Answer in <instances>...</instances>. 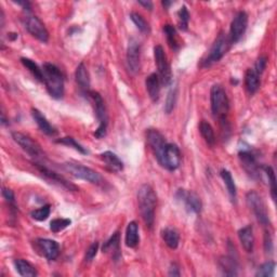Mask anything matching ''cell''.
<instances>
[{
    "label": "cell",
    "instance_id": "cell-15",
    "mask_svg": "<svg viewBox=\"0 0 277 277\" xmlns=\"http://www.w3.org/2000/svg\"><path fill=\"white\" fill-rule=\"evenodd\" d=\"M140 59H141V46L137 39L131 38L129 40L127 48V64L131 74H138L140 71Z\"/></svg>",
    "mask_w": 277,
    "mask_h": 277
},
{
    "label": "cell",
    "instance_id": "cell-31",
    "mask_svg": "<svg viewBox=\"0 0 277 277\" xmlns=\"http://www.w3.org/2000/svg\"><path fill=\"white\" fill-rule=\"evenodd\" d=\"M220 174H221V178L224 181L225 186H227L228 192H229V195L231 197L232 201L235 202L236 201L237 192H236V186H235V182H234L233 177H232L231 172L229 170H227V169H223V170H221Z\"/></svg>",
    "mask_w": 277,
    "mask_h": 277
},
{
    "label": "cell",
    "instance_id": "cell-26",
    "mask_svg": "<svg viewBox=\"0 0 277 277\" xmlns=\"http://www.w3.org/2000/svg\"><path fill=\"white\" fill-rule=\"evenodd\" d=\"M140 241L139 227L137 222H130L126 230V245L130 248H135Z\"/></svg>",
    "mask_w": 277,
    "mask_h": 277
},
{
    "label": "cell",
    "instance_id": "cell-41",
    "mask_svg": "<svg viewBox=\"0 0 277 277\" xmlns=\"http://www.w3.org/2000/svg\"><path fill=\"white\" fill-rule=\"evenodd\" d=\"M177 103V89H171L169 91L167 99H166V104H165V112L167 114H170V113L173 111L174 105Z\"/></svg>",
    "mask_w": 277,
    "mask_h": 277
},
{
    "label": "cell",
    "instance_id": "cell-28",
    "mask_svg": "<svg viewBox=\"0 0 277 277\" xmlns=\"http://www.w3.org/2000/svg\"><path fill=\"white\" fill-rule=\"evenodd\" d=\"M245 84L249 93L253 94L260 87V75L253 69H248L245 75Z\"/></svg>",
    "mask_w": 277,
    "mask_h": 277
},
{
    "label": "cell",
    "instance_id": "cell-8",
    "mask_svg": "<svg viewBox=\"0 0 277 277\" xmlns=\"http://www.w3.org/2000/svg\"><path fill=\"white\" fill-rule=\"evenodd\" d=\"M154 58L160 82L163 86H170L172 82V73L170 69V64H169L168 62L165 50H163V48L159 46V44L154 48Z\"/></svg>",
    "mask_w": 277,
    "mask_h": 277
},
{
    "label": "cell",
    "instance_id": "cell-19",
    "mask_svg": "<svg viewBox=\"0 0 277 277\" xmlns=\"http://www.w3.org/2000/svg\"><path fill=\"white\" fill-rule=\"evenodd\" d=\"M232 250L230 254L227 257H222L220 259L219 264L220 268L223 271V273L228 276H236L237 275V269H238V263H237V258L234 257L233 250L235 249L234 246H232Z\"/></svg>",
    "mask_w": 277,
    "mask_h": 277
},
{
    "label": "cell",
    "instance_id": "cell-12",
    "mask_svg": "<svg viewBox=\"0 0 277 277\" xmlns=\"http://www.w3.org/2000/svg\"><path fill=\"white\" fill-rule=\"evenodd\" d=\"M248 25V15L245 11H239L234 16L233 21L231 23L230 35L229 38L232 43H236L240 40V38L244 36Z\"/></svg>",
    "mask_w": 277,
    "mask_h": 277
},
{
    "label": "cell",
    "instance_id": "cell-39",
    "mask_svg": "<svg viewBox=\"0 0 277 277\" xmlns=\"http://www.w3.org/2000/svg\"><path fill=\"white\" fill-rule=\"evenodd\" d=\"M71 223H72V221L70 219H63V218L54 219L50 222V230L52 231L53 233H59V232L65 230L66 228H69Z\"/></svg>",
    "mask_w": 277,
    "mask_h": 277
},
{
    "label": "cell",
    "instance_id": "cell-47",
    "mask_svg": "<svg viewBox=\"0 0 277 277\" xmlns=\"http://www.w3.org/2000/svg\"><path fill=\"white\" fill-rule=\"evenodd\" d=\"M139 4H141L142 5V7H144L145 9H148V10H150V11H152V9H153V3L151 2V1H139Z\"/></svg>",
    "mask_w": 277,
    "mask_h": 277
},
{
    "label": "cell",
    "instance_id": "cell-45",
    "mask_svg": "<svg viewBox=\"0 0 277 277\" xmlns=\"http://www.w3.org/2000/svg\"><path fill=\"white\" fill-rule=\"evenodd\" d=\"M2 196H3V198L9 202V205H11L13 208H16L15 207V197H14V193L12 191H11L10 189L3 188L2 189Z\"/></svg>",
    "mask_w": 277,
    "mask_h": 277
},
{
    "label": "cell",
    "instance_id": "cell-25",
    "mask_svg": "<svg viewBox=\"0 0 277 277\" xmlns=\"http://www.w3.org/2000/svg\"><path fill=\"white\" fill-rule=\"evenodd\" d=\"M119 242H120V233L119 232H116V233L113 234L111 238L104 242L103 248H102V251L107 253L112 252L113 257L117 258L119 257Z\"/></svg>",
    "mask_w": 277,
    "mask_h": 277
},
{
    "label": "cell",
    "instance_id": "cell-11",
    "mask_svg": "<svg viewBox=\"0 0 277 277\" xmlns=\"http://www.w3.org/2000/svg\"><path fill=\"white\" fill-rule=\"evenodd\" d=\"M25 27L27 32L31 34L33 37L38 39L41 42H48L49 40V33L46 26L41 22V20L37 18L36 15H27L25 19Z\"/></svg>",
    "mask_w": 277,
    "mask_h": 277
},
{
    "label": "cell",
    "instance_id": "cell-7",
    "mask_svg": "<svg viewBox=\"0 0 277 277\" xmlns=\"http://www.w3.org/2000/svg\"><path fill=\"white\" fill-rule=\"evenodd\" d=\"M246 201L248 207L252 210L254 217L257 218L258 222L263 225V227H269L270 218H269L268 209L267 206H265L264 201L262 200L261 196H260L257 192L250 191L248 192L246 195Z\"/></svg>",
    "mask_w": 277,
    "mask_h": 277
},
{
    "label": "cell",
    "instance_id": "cell-38",
    "mask_svg": "<svg viewBox=\"0 0 277 277\" xmlns=\"http://www.w3.org/2000/svg\"><path fill=\"white\" fill-rule=\"evenodd\" d=\"M50 212H51L50 205H44L40 208L33 210L31 212V217L34 220H36V221H44V220H47L48 217L50 216Z\"/></svg>",
    "mask_w": 277,
    "mask_h": 277
},
{
    "label": "cell",
    "instance_id": "cell-3",
    "mask_svg": "<svg viewBox=\"0 0 277 277\" xmlns=\"http://www.w3.org/2000/svg\"><path fill=\"white\" fill-rule=\"evenodd\" d=\"M210 103L211 112L214 117L219 120L227 119V115L230 110V102L227 92L220 84H213L210 90Z\"/></svg>",
    "mask_w": 277,
    "mask_h": 277
},
{
    "label": "cell",
    "instance_id": "cell-1",
    "mask_svg": "<svg viewBox=\"0 0 277 277\" xmlns=\"http://www.w3.org/2000/svg\"><path fill=\"white\" fill-rule=\"evenodd\" d=\"M156 203L157 196L152 186L149 184L141 185L138 191V205L141 217L149 229L153 228L155 221Z\"/></svg>",
    "mask_w": 277,
    "mask_h": 277
},
{
    "label": "cell",
    "instance_id": "cell-17",
    "mask_svg": "<svg viewBox=\"0 0 277 277\" xmlns=\"http://www.w3.org/2000/svg\"><path fill=\"white\" fill-rule=\"evenodd\" d=\"M34 165L37 167L39 172H40L43 177H46L48 180L53 181V182L62 185V186H63V188H65L66 190H69V191H78V188H77L75 184L69 182V181H67L64 177H62L60 173L55 172L53 170H51V169L47 168L46 166L41 165V163L35 162V163H34Z\"/></svg>",
    "mask_w": 277,
    "mask_h": 277
},
{
    "label": "cell",
    "instance_id": "cell-23",
    "mask_svg": "<svg viewBox=\"0 0 277 277\" xmlns=\"http://www.w3.org/2000/svg\"><path fill=\"white\" fill-rule=\"evenodd\" d=\"M238 238L245 251L252 252L254 247V235L252 225H246L238 231Z\"/></svg>",
    "mask_w": 277,
    "mask_h": 277
},
{
    "label": "cell",
    "instance_id": "cell-21",
    "mask_svg": "<svg viewBox=\"0 0 277 277\" xmlns=\"http://www.w3.org/2000/svg\"><path fill=\"white\" fill-rule=\"evenodd\" d=\"M100 157L110 171L120 172L123 170V162L119 159V157H118L115 153L107 151L102 153Z\"/></svg>",
    "mask_w": 277,
    "mask_h": 277
},
{
    "label": "cell",
    "instance_id": "cell-18",
    "mask_svg": "<svg viewBox=\"0 0 277 277\" xmlns=\"http://www.w3.org/2000/svg\"><path fill=\"white\" fill-rule=\"evenodd\" d=\"M36 245L39 251H41L42 256L46 257L50 261H54L59 257L60 246L55 240L48 238H38L36 240Z\"/></svg>",
    "mask_w": 277,
    "mask_h": 277
},
{
    "label": "cell",
    "instance_id": "cell-2",
    "mask_svg": "<svg viewBox=\"0 0 277 277\" xmlns=\"http://www.w3.org/2000/svg\"><path fill=\"white\" fill-rule=\"evenodd\" d=\"M43 82L49 94L53 99H61L64 95V78L59 67L52 63L43 64Z\"/></svg>",
    "mask_w": 277,
    "mask_h": 277
},
{
    "label": "cell",
    "instance_id": "cell-10",
    "mask_svg": "<svg viewBox=\"0 0 277 277\" xmlns=\"http://www.w3.org/2000/svg\"><path fill=\"white\" fill-rule=\"evenodd\" d=\"M159 165L169 171H173L179 168L181 163V153L178 146L172 143H167L163 150Z\"/></svg>",
    "mask_w": 277,
    "mask_h": 277
},
{
    "label": "cell",
    "instance_id": "cell-30",
    "mask_svg": "<svg viewBox=\"0 0 277 277\" xmlns=\"http://www.w3.org/2000/svg\"><path fill=\"white\" fill-rule=\"evenodd\" d=\"M199 131L203 140L206 141V143L209 146H214L216 144V135L212 126L206 120H201L199 123Z\"/></svg>",
    "mask_w": 277,
    "mask_h": 277
},
{
    "label": "cell",
    "instance_id": "cell-33",
    "mask_svg": "<svg viewBox=\"0 0 277 277\" xmlns=\"http://www.w3.org/2000/svg\"><path fill=\"white\" fill-rule=\"evenodd\" d=\"M21 62L22 64H23L26 69L31 72V74L35 77L36 80L43 81V71L40 70V67H39L35 62L27 58H22Z\"/></svg>",
    "mask_w": 277,
    "mask_h": 277
},
{
    "label": "cell",
    "instance_id": "cell-27",
    "mask_svg": "<svg viewBox=\"0 0 277 277\" xmlns=\"http://www.w3.org/2000/svg\"><path fill=\"white\" fill-rule=\"evenodd\" d=\"M14 267L21 276L34 277V276H37V274H38L35 267L24 259L14 260Z\"/></svg>",
    "mask_w": 277,
    "mask_h": 277
},
{
    "label": "cell",
    "instance_id": "cell-37",
    "mask_svg": "<svg viewBox=\"0 0 277 277\" xmlns=\"http://www.w3.org/2000/svg\"><path fill=\"white\" fill-rule=\"evenodd\" d=\"M276 264L274 261H268L263 263L262 265H260V268L258 269L256 276L257 277H272L274 275Z\"/></svg>",
    "mask_w": 277,
    "mask_h": 277
},
{
    "label": "cell",
    "instance_id": "cell-42",
    "mask_svg": "<svg viewBox=\"0 0 277 277\" xmlns=\"http://www.w3.org/2000/svg\"><path fill=\"white\" fill-rule=\"evenodd\" d=\"M267 65H268V58H267V56H265V55L260 56V58L256 62V65H254L253 70L257 72V74L261 75L262 73L264 72V70L267 69Z\"/></svg>",
    "mask_w": 277,
    "mask_h": 277
},
{
    "label": "cell",
    "instance_id": "cell-32",
    "mask_svg": "<svg viewBox=\"0 0 277 277\" xmlns=\"http://www.w3.org/2000/svg\"><path fill=\"white\" fill-rule=\"evenodd\" d=\"M163 34L166 35L168 44L170 46V48L174 51H177L180 47V43L178 40V36H177V31L172 25L167 24L163 26Z\"/></svg>",
    "mask_w": 277,
    "mask_h": 277
},
{
    "label": "cell",
    "instance_id": "cell-29",
    "mask_svg": "<svg viewBox=\"0 0 277 277\" xmlns=\"http://www.w3.org/2000/svg\"><path fill=\"white\" fill-rule=\"evenodd\" d=\"M161 237L169 248H171V249H177L180 242V235L177 230L167 228L161 232Z\"/></svg>",
    "mask_w": 277,
    "mask_h": 277
},
{
    "label": "cell",
    "instance_id": "cell-24",
    "mask_svg": "<svg viewBox=\"0 0 277 277\" xmlns=\"http://www.w3.org/2000/svg\"><path fill=\"white\" fill-rule=\"evenodd\" d=\"M160 79L157 74H151L149 77L145 79V87L148 90L149 97L152 101L156 102L159 99L160 93Z\"/></svg>",
    "mask_w": 277,
    "mask_h": 277
},
{
    "label": "cell",
    "instance_id": "cell-22",
    "mask_svg": "<svg viewBox=\"0 0 277 277\" xmlns=\"http://www.w3.org/2000/svg\"><path fill=\"white\" fill-rule=\"evenodd\" d=\"M32 117H33V119L35 120V122L37 123V126L39 127V129H40L44 134L53 137V135L58 133V132H56V130L54 129V127L51 126V123L48 121L46 116H44L39 110L32 109Z\"/></svg>",
    "mask_w": 277,
    "mask_h": 277
},
{
    "label": "cell",
    "instance_id": "cell-40",
    "mask_svg": "<svg viewBox=\"0 0 277 277\" xmlns=\"http://www.w3.org/2000/svg\"><path fill=\"white\" fill-rule=\"evenodd\" d=\"M178 18H179V28L181 31H188L189 22H190V12L188 8L183 5L182 8L179 10L178 12Z\"/></svg>",
    "mask_w": 277,
    "mask_h": 277
},
{
    "label": "cell",
    "instance_id": "cell-14",
    "mask_svg": "<svg viewBox=\"0 0 277 277\" xmlns=\"http://www.w3.org/2000/svg\"><path fill=\"white\" fill-rule=\"evenodd\" d=\"M238 157L241 167L244 168V170L247 172L248 176L254 180L261 178V173H260L261 167L259 166L256 157H254L252 153H250L249 151H241L239 152Z\"/></svg>",
    "mask_w": 277,
    "mask_h": 277
},
{
    "label": "cell",
    "instance_id": "cell-5",
    "mask_svg": "<svg viewBox=\"0 0 277 277\" xmlns=\"http://www.w3.org/2000/svg\"><path fill=\"white\" fill-rule=\"evenodd\" d=\"M63 167L67 172L77 179L84 180V181H87V182L97 184V185L103 183V178L101 177V174L99 172L93 170V169H91V168L80 165V163L69 161V162L63 163Z\"/></svg>",
    "mask_w": 277,
    "mask_h": 277
},
{
    "label": "cell",
    "instance_id": "cell-4",
    "mask_svg": "<svg viewBox=\"0 0 277 277\" xmlns=\"http://www.w3.org/2000/svg\"><path fill=\"white\" fill-rule=\"evenodd\" d=\"M87 97L92 101L93 106H94L95 116H97L98 120H99V126H98L97 130H95L94 137L98 139H102L106 135L107 126H109V116H107L105 103H104L103 99H102L101 94L97 91H92V90H90L87 94Z\"/></svg>",
    "mask_w": 277,
    "mask_h": 277
},
{
    "label": "cell",
    "instance_id": "cell-13",
    "mask_svg": "<svg viewBox=\"0 0 277 277\" xmlns=\"http://www.w3.org/2000/svg\"><path fill=\"white\" fill-rule=\"evenodd\" d=\"M176 198L179 201L183 202L186 210L194 213H199L201 211V208H202L201 200L199 197L197 196V194L194 193V192L180 189L176 193Z\"/></svg>",
    "mask_w": 277,
    "mask_h": 277
},
{
    "label": "cell",
    "instance_id": "cell-6",
    "mask_svg": "<svg viewBox=\"0 0 277 277\" xmlns=\"http://www.w3.org/2000/svg\"><path fill=\"white\" fill-rule=\"evenodd\" d=\"M231 40L229 36L225 34H220L216 41L213 42L212 47L209 51L207 58L202 61V66H210L213 63H217L221 60L223 56L228 53V51L231 48Z\"/></svg>",
    "mask_w": 277,
    "mask_h": 277
},
{
    "label": "cell",
    "instance_id": "cell-34",
    "mask_svg": "<svg viewBox=\"0 0 277 277\" xmlns=\"http://www.w3.org/2000/svg\"><path fill=\"white\" fill-rule=\"evenodd\" d=\"M264 173L267 174V178L269 181V184H270V189H271V196H272L273 200L275 201L277 198V190H276V178H275V173L272 167L270 166H263L262 167Z\"/></svg>",
    "mask_w": 277,
    "mask_h": 277
},
{
    "label": "cell",
    "instance_id": "cell-49",
    "mask_svg": "<svg viewBox=\"0 0 277 277\" xmlns=\"http://www.w3.org/2000/svg\"><path fill=\"white\" fill-rule=\"evenodd\" d=\"M161 4L163 5V8H165V9H168V8L170 7V5L172 4V1H162V2H161Z\"/></svg>",
    "mask_w": 277,
    "mask_h": 277
},
{
    "label": "cell",
    "instance_id": "cell-36",
    "mask_svg": "<svg viewBox=\"0 0 277 277\" xmlns=\"http://www.w3.org/2000/svg\"><path fill=\"white\" fill-rule=\"evenodd\" d=\"M56 143H59V144H63V145H66V146H70V148H73V149H75L76 151H78L79 153H81V154L83 155H86L88 154V151L83 148L82 145L79 144L77 141L74 139V138H72V137H65V138H61V139H58L55 141Z\"/></svg>",
    "mask_w": 277,
    "mask_h": 277
},
{
    "label": "cell",
    "instance_id": "cell-43",
    "mask_svg": "<svg viewBox=\"0 0 277 277\" xmlns=\"http://www.w3.org/2000/svg\"><path fill=\"white\" fill-rule=\"evenodd\" d=\"M98 249H99V242L95 241V242H93L91 246L88 248V250L86 252V257H84V260H86L87 262L92 261L93 258L97 256Z\"/></svg>",
    "mask_w": 277,
    "mask_h": 277
},
{
    "label": "cell",
    "instance_id": "cell-9",
    "mask_svg": "<svg viewBox=\"0 0 277 277\" xmlns=\"http://www.w3.org/2000/svg\"><path fill=\"white\" fill-rule=\"evenodd\" d=\"M12 139L21 146L22 150L25 151L33 158L40 159V158L44 156L41 146L35 140H33L30 135L22 132H12Z\"/></svg>",
    "mask_w": 277,
    "mask_h": 277
},
{
    "label": "cell",
    "instance_id": "cell-48",
    "mask_svg": "<svg viewBox=\"0 0 277 277\" xmlns=\"http://www.w3.org/2000/svg\"><path fill=\"white\" fill-rule=\"evenodd\" d=\"M15 3L19 4V5H22V7H23L27 11H31V3L28 1H16Z\"/></svg>",
    "mask_w": 277,
    "mask_h": 277
},
{
    "label": "cell",
    "instance_id": "cell-35",
    "mask_svg": "<svg viewBox=\"0 0 277 277\" xmlns=\"http://www.w3.org/2000/svg\"><path fill=\"white\" fill-rule=\"evenodd\" d=\"M130 19H131V21L133 22L134 25L137 26V28L141 33H143V34H149L150 33L149 23L145 21V19L140 13L131 12V14H130Z\"/></svg>",
    "mask_w": 277,
    "mask_h": 277
},
{
    "label": "cell",
    "instance_id": "cell-20",
    "mask_svg": "<svg viewBox=\"0 0 277 277\" xmlns=\"http://www.w3.org/2000/svg\"><path fill=\"white\" fill-rule=\"evenodd\" d=\"M75 78H76V82L78 84L79 89L83 94H88V92L90 91V76H89V72L87 70L86 65L83 63H80L76 69V73H75Z\"/></svg>",
    "mask_w": 277,
    "mask_h": 277
},
{
    "label": "cell",
    "instance_id": "cell-16",
    "mask_svg": "<svg viewBox=\"0 0 277 277\" xmlns=\"http://www.w3.org/2000/svg\"><path fill=\"white\" fill-rule=\"evenodd\" d=\"M146 141H148V144L152 152L154 153L157 161H159L167 144L163 135L156 129H149L146 131Z\"/></svg>",
    "mask_w": 277,
    "mask_h": 277
},
{
    "label": "cell",
    "instance_id": "cell-44",
    "mask_svg": "<svg viewBox=\"0 0 277 277\" xmlns=\"http://www.w3.org/2000/svg\"><path fill=\"white\" fill-rule=\"evenodd\" d=\"M264 250L267 253H272L273 251V239L270 232H265L264 234Z\"/></svg>",
    "mask_w": 277,
    "mask_h": 277
},
{
    "label": "cell",
    "instance_id": "cell-46",
    "mask_svg": "<svg viewBox=\"0 0 277 277\" xmlns=\"http://www.w3.org/2000/svg\"><path fill=\"white\" fill-rule=\"evenodd\" d=\"M169 276H180L181 273H180V269L178 265L176 263H172L170 265V268H169V273H168Z\"/></svg>",
    "mask_w": 277,
    "mask_h": 277
}]
</instances>
